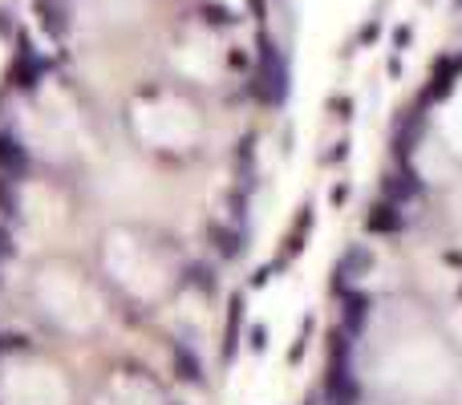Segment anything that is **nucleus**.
Returning <instances> with one entry per match:
<instances>
[{
	"mask_svg": "<svg viewBox=\"0 0 462 405\" xmlns=\"http://www.w3.org/2000/svg\"><path fill=\"white\" fill-rule=\"evenodd\" d=\"M248 340H251V349H256V353H264V349H268V328H264V324H251Z\"/></svg>",
	"mask_w": 462,
	"mask_h": 405,
	"instance_id": "nucleus-17",
	"label": "nucleus"
},
{
	"mask_svg": "<svg viewBox=\"0 0 462 405\" xmlns=\"http://www.w3.org/2000/svg\"><path fill=\"white\" fill-rule=\"evenodd\" d=\"M29 170V154H25V146L13 142V138H0V175L4 178H20Z\"/></svg>",
	"mask_w": 462,
	"mask_h": 405,
	"instance_id": "nucleus-8",
	"label": "nucleus"
},
{
	"mask_svg": "<svg viewBox=\"0 0 462 405\" xmlns=\"http://www.w3.org/2000/svg\"><path fill=\"white\" fill-rule=\"evenodd\" d=\"M365 227L373 231V235H397L401 227H406V211L401 203H389V199H377L369 215H365Z\"/></svg>",
	"mask_w": 462,
	"mask_h": 405,
	"instance_id": "nucleus-3",
	"label": "nucleus"
},
{
	"mask_svg": "<svg viewBox=\"0 0 462 405\" xmlns=\"http://www.w3.org/2000/svg\"><path fill=\"white\" fill-rule=\"evenodd\" d=\"M308 332H313V316H304V324H300V337H296V344H292V361H300V356H304V344H308Z\"/></svg>",
	"mask_w": 462,
	"mask_h": 405,
	"instance_id": "nucleus-16",
	"label": "nucleus"
},
{
	"mask_svg": "<svg viewBox=\"0 0 462 405\" xmlns=\"http://www.w3.org/2000/svg\"><path fill=\"white\" fill-rule=\"evenodd\" d=\"M175 369H179L182 381H191V385H203V365H199V356L187 349V344H179L175 349Z\"/></svg>",
	"mask_w": 462,
	"mask_h": 405,
	"instance_id": "nucleus-13",
	"label": "nucleus"
},
{
	"mask_svg": "<svg viewBox=\"0 0 462 405\" xmlns=\"http://www.w3.org/2000/svg\"><path fill=\"white\" fill-rule=\"evenodd\" d=\"M251 97L264 106H284V97H288V65L268 37H260V57L251 69Z\"/></svg>",
	"mask_w": 462,
	"mask_h": 405,
	"instance_id": "nucleus-1",
	"label": "nucleus"
},
{
	"mask_svg": "<svg viewBox=\"0 0 462 405\" xmlns=\"http://www.w3.org/2000/svg\"><path fill=\"white\" fill-rule=\"evenodd\" d=\"M41 13H45V29H49V32H61V29H65V20H61V8H49V4L41 0Z\"/></svg>",
	"mask_w": 462,
	"mask_h": 405,
	"instance_id": "nucleus-15",
	"label": "nucleus"
},
{
	"mask_svg": "<svg viewBox=\"0 0 462 405\" xmlns=\"http://www.w3.org/2000/svg\"><path fill=\"white\" fill-rule=\"evenodd\" d=\"M458 73H462V57H438V61H434V73H430L426 94H422V101H426V106H434V101L450 97L454 81H458Z\"/></svg>",
	"mask_w": 462,
	"mask_h": 405,
	"instance_id": "nucleus-2",
	"label": "nucleus"
},
{
	"mask_svg": "<svg viewBox=\"0 0 462 405\" xmlns=\"http://www.w3.org/2000/svg\"><path fill=\"white\" fill-rule=\"evenodd\" d=\"M361 268H369V251H365V247H349V256L341 259L337 272H332V292H345V284L361 272Z\"/></svg>",
	"mask_w": 462,
	"mask_h": 405,
	"instance_id": "nucleus-9",
	"label": "nucleus"
},
{
	"mask_svg": "<svg viewBox=\"0 0 462 405\" xmlns=\"http://www.w3.org/2000/svg\"><path fill=\"white\" fill-rule=\"evenodd\" d=\"M191 284H199V288H211V280H207V272H203V268H191Z\"/></svg>",
	"mask_w": 462,
	"mask_h": 405,
	"instance_id": "nucleus-19",
	"label": "nucleus"
},
{
	"mask_svg": "<svg viewBox=\"0 0 462 405\" xmlns=\"http://www.w3.org/2000/svg\"><path fill=\"white\" fill-rule=\"evenodd\" d=\"M268 275H272V268H260V272L251 275V288H264V284H268Z\"/></svg>",
	"mask_w": 462,
	"mask_h": 405,
	"instance_id": "nucleus-21",
	"label": "nucleus"
},
{
	"mask_svg": "<svg viewBox=\"0 0 462 405\" xmlns=\"http://www.w3.org/2000/svg\"><path fill=\"white\" fill-rule=\"evenodd\" d=\"M426 101H418L413 110L401 113V122H397V134H394V150L397 158H410V150L418 146V138H422V126H426Z\"/></svg>",
	"mask_w": 462,
	"mask_h": 405,
	"instance_id": "nucleus-4",
	"label": "nucleus"
},
{
	"mask_svg": "<svg viewBox=\"0 0 462 405\" xmlns=\"http://www.w3.org/2000/svg\"><path fill=\"white\" fill-rule=\"evenodd\" d=\"M8 182H13V178H0V211L17 215V203H13V191H8Z\"/></svg>",
	"mask_w": 462,
	"mask_h": 405,
	"instance_id": "nucleus-18",
	"label": "nucleus"
},
{
	"mask_svg": "<svg viewBox=\"0 0 462 405\" xmlns=\"http://www.w3.org/2000/svg\"><path fill=\"white\" fill-rule=\"evenodd\" d=\"M203 13H207V25H235V16H231L223 4H207Z\"/></svg>",
	"mask_w": 462,
	"mask_h": 405,
	"instance_id": "nucleus-14",
	"label": "nucleus"
},
{
	"mask_svg": "<svg viewBox=\"0 0 462 405\" xmlns=\"http://www.w3.org/2000/svg\"><path fill=\"white\" fill-rule=\"evenodd\" d=\"M45 73V61H37V53L29 49V41H20V61H17V85H25V89H33L37 85V77Z\"/></svg>",
	"mask_w": 462,
	"mask_h": 405,
	"instance_id": "nucleus-12",
	"label": "nucleus"
},
{
	"mask_svg": "<svg viewBox=\"0 0 462 405\" xmlns=\"http://www.w3.org/2000/svg\"><path fill=\"white\" fill-rule=\"evenodd\" d=\"M369 308H373V300H369L365 292H353V288L341 292V328H345L349 337H357V332L365 328Z\"/></svg>",
	"mask_w": 462,
	"mask_h": 405,
	"instance_id": "nucleus-5",
	"label": "nucleus"
},
{
	"mask_svg": "<svg viewBox=\"0 0 462 405\" xmlns=\"http://www.w3.org/2000/svg\"><path fill=\"white\" fill-rule=\"evenodd\" d=\"M4 256H13V239H8V231L0 227V259H4Z\"/></svg>",
	"mask_w": 462,
	"mask_h": 405,
	"instance_id": "nucleus-20",
	"label": "nucleus"
},
{
	"mask_svg": "<svg viewBox=\"0 0 462 405\" xmlns=\"http://www.w3.org/2000/svg\"><path fill=\"white\" fill-rule=\"evenodd\" d=\"M349 199V187L345 182H337V187H332V203H345Z\"/></svg>",
	"mask_w": 462,
	"mask_h": 405,
	"instance_id": "nucleus-22",
	"label": "nucleus"
},
{
	"mask_svg": "<svg viewBox=\"0 0 462 405\" xmlns=\"http://www.w3.org/2000/svg\"><path fill=\"white\" fill-rule=\"evenodd\" d=\"M239 324H244V296H231L227 304V328H223V361L235 356L239 349Z\"/></svg>",
	"mask_w": 462,
	"mask_h": 405,
	"instance_id": "nucleus-10",
	"label": "nucleus"
},
{
	"mask_svg": "<svg viewBox=\"0 0 462 405\" xmlns=\"http://www.w3.org/2000/svg\"><path fill=\"white\" fill-rule=\"evenodd\" d=\"M418 194H422V178L413 170H397V175L381 178V199H389V203H410Z\"/></svg>",
	"mask_w": 462,
	"mask_h": 405,
	"instance_id": "nucleus-6",
	"label": "nucleus"
},
{
	"mask_svg": "<svg viewBox=\"0 0 462 405\" xmlns=\"http://www.w3.org/2000/svg\"><path fill=\"white\" fill-rule=\"evenodd\" d=\"M211 243L215 251L223 259H235L244 251V231H235V227H223V223H211Z\"/></svg>",
	"mask_w": 462,
	"mask_h": 405,
	"instance_id": "nucleus-11",
	"label": "nucleus"
},
{
	"mask_svg": "<svg viewBox=\"0 0 462 405\" xmlns=\"http://www.w3.org/2000/svg\"><path fill=\"white\" fill-rule=\"evenodd\" d=\"M308 227H313V207H300L296 223H292V231H288V247H284V256L276 259V268H284V263H292V259L300 256V247H304V235H308Z\"/></svg>",
	"mask_w": 462,
	"mask_h": 405,
	"instance_id": "nucleus-7",
	"label": "nucleus"
}]
</instances>
